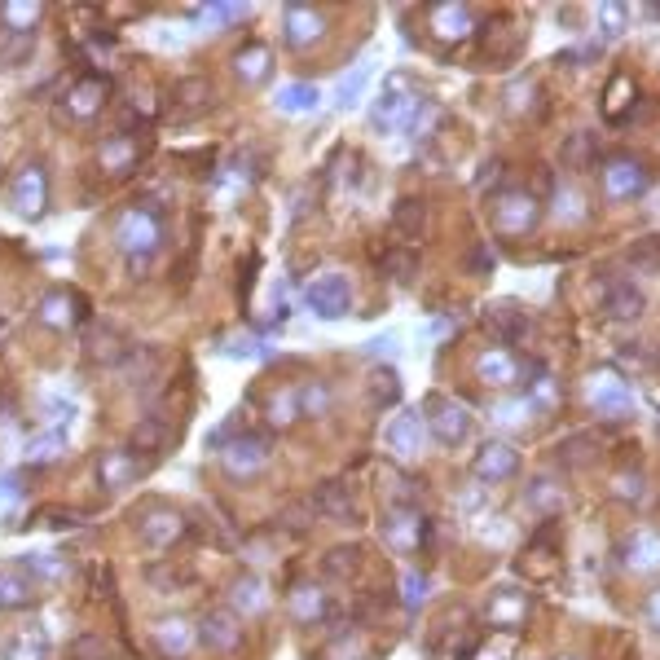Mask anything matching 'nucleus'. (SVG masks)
<instances>
[{
  "mask_svg": "<svg viewBox=\"0 0 660 660\" xmlns=\"http://www.w3.org/2000/svg\"><path fill=\"white\" fill-rule=\"evenodd\" d=\"M423 423H427V436H436L445 449H458L462 440L471 436L476 418H471V410L462 401L436 392V396H427V405H423Z\"/></svg>",
  "mask_w": 660,
  "mask_h": 660,
  "instance_id": "nucleus-3",
  "label": "nucleus"
},
{
  "mask_svg": "<svg viewBox=\"0 0 660 660\" xmlns=\"http://www.w3.org/2000/svg\"><path fill=\"white\" fill-rule=\"evenodd\" d=\"M630 264H643V269H660V238H643L630 247Z\"/></svg>",
  "mask_w": 660,
  "mask_h": 660,
  "instance_id": "nucleus-47",
  "label": "nucleus"
},
{
  "mask_svg": "<svg viewBox=\"0 0 660 660\" xmlns=\"http://www.w3.org/2000/svg\"><path fill=\"white\" fill-rule=\"evenodd\" d=\"M190 643H194V638H190V625H185V621H176V616H172V621L159 625V647L168 656H185V652H190Z\"/></svg>",
  "mask_w": 660,
  "mask_h": 660,
  "instance_id": "nucleus-33",
  "label": "nucleus"
},
{
  "mask_svg": "<svg viewBox=\"0 0 660 660\" xmlns=\"http://www.w3.org/2000/svg\"><path fill=\"white\" fill-rule=\"evenodd\" d=\"M621 559H625V568H634V572L660 568V533H652V528L630 533V542L621 546Z\"/></svg>",
  "mask_w": 660,
  "mask_h": 660,
  "instance_id": "nucleus-17",
  "label": "nucleus"
},
{
  "mask_svg": "<svg viewBox=\"0 0 660 660\" xmlns=\"http://www.w3.org/2000/svg\"><path fill=\"white\" fill-rule=\"evenodd\" d=\"M586 405L594 414H630V405H634V392H630V383L621 379L612 366H599V370H590L586 374Z\"/></svg>",
  "mask_w": 660,
  "mask_h": 660,
  "instance_id": "nucleus-4",
  "label": "nucleus"
},
{
  "mask_svg": "<svg viewBox=\"0 0 660 660\" xmlns=\"http://www.w3.org/2000/svg\"><path fill=\"white\" fill-rule=\"evenodd\" d=\"M370 75H374L370 66H357V71H352L348 80L339 84V106H344V110H348V106H357V97H361V88L370 84Z\"/></svg>",
  "mask_w": 660,
  "mask_h": 660,
  "instance_id": "nucleus-43",
  "label": "nucleus"
},
{
  "mask_svg": "<svg viewBox=\"0 0 660 660\" xmlns=\"http://www.w3.org/2000/svg\"><path fill=\"white\" fill-rule=\"evenodd\" d=\"M484 322H489V330L502 339V348H511L515 339L528 335V317L515 304H489L484 308Z\"/></svg>",
  "mask_w": 660,
  "mask_h": 660,
  "instance_id": "nucleus-18",
  "label": "nucleus"
},
{
  "mask_svg": "<svg viewBox=\"0 0 660 660\" xmlns=\"http://www.w3.org/2000/svg\"><path fill=\"white\" fill-rule=\"evenodd\" d=\"M31 599V586L14 572H0V608H22Z\"/></svg>",
  "mask_w": 660,
  "mask_h": 660,
  "instance_id": "nucleus-36",
  "label": "nucleus"
},
{
  "mask_svg": "<svg viewBox=\"0 0 660 660\" xmlns=\"http://www.w3.org/2000/svg\"><path fill=\"white\" fill-rule=\"evenodd\" d=\"M520 471V449L511 440H484L476 454V480L484 484H502Z\"/></svg>",
  "mask_w": 660,
  "mask_h": 660,
  "instance_id": "nucleus-10",
  "label": "nucleus"
},
{
  "mask_svg": "<svg viewBox=\"0 0 660 660\" xmlns=\"http://www.w3.org/2000/svg\"><path fill=\"white\" fill-rule=\"evenodd\" d=\"M220 462H225L229 476H242V480H247V476H260V471L273 462V445H269V436L242 432L238 440H229V445H225Z\"/></svg>",
  "mask_w": 660,
  "mask_h": 660,
  "instance_id": "nucleus-7",
  "label": "nucleus"
},
{
  "mask_svg": "<svg viewBox=\"0 0 660 660\" xmlns=\"http://www.w3.org/2000/svg\"><path fill=\"white\" fill-rule=\"evenodd\" d=\"M137 458H132V454H106L102 458V484H106V489H119V484H128L132 476H137Z\"/></svg>",
  "mask_w": 660,
  "mask_h": 660,
  "instance_id": "nucleus-32",
  "label": "nucleus"
},
{
  "mask_svg": "<svg viewBox=\"0 0 660 660\" xmlns=\"http://www.w3.org/2000/svg\"><path fill=\"white\" fill-rule=\"evenodd\" d=\"M647 185H652V176H647V168L634 159V154H612V159L603 163V194H608L612 203L647 194Z\"/></svg>",
  "mask_w": 660,
  "mask_h": 660,
  "instance_id": "nucleus-6",
  "label": "nucleus"
},
{
  "mask_svg": "<svg viewBox=\"0 0 660 660\" xmlns=\"http://www.w3.org/2000/svg\"><path fill=\"white\" fill-rule=\"evenodd\" d=\"M66 440H71V427H62V423H49L40 436H31L27 440V462H44V458H53V454H62L66 449Z\"/></svg>",
  "mask_w": 660,
  "mask_h": 660,
  "instance_id": "nucleus-26",
  "label": "nucleus"
},
{
  "mask_svg": "<svg viewBox=\"0 0 660 660\" xmlns=\"http://www.w3.org/2000/svg\"><path fill=\"white\" fill-rule=\"evenodd\" d=\"M18 493H22V489H18V480H14V476H0V506H5V511L18 502Z\"/></svg>",
  "mask_w": 660,
  "mask_h": 660,
  "instance_id": "nucleus-54",
  "label": "nucleus"
},
{
  "mask_svg": "<svg viewBox=\"0 0 660 660\" xmlns=\"http://www.w3.org/2000/svg\"><path fill=\"white\" fill-rule=\"evenodd\" d=\"M625 22H630V9L616 5V0H603V5H599V27H603V36L616 40V36L625 31Z\"/></svg>",
  "mask_w": 660,
  "mask_h": 660,
  "instance_id": "nucleus-37",
  "label": "nucleus"
},
{
  "mask_svg": "<svg viewBox=\"0 0 660 660\" xmlns=\"http://www.w3.org/2000/svg\"><path fill=\"white\" fill-rule=\"evenodd\" d=\"M273 102H278L282 115H308V110H317V102H322V93H317V84L300 80V84H282Z\"/></svg>",
  "mask_w": 660,
  "mask_h": 660,
  "instance_id": "nucleus-24",
  "label": "nucleus"
},
{
  "mask_svg": "<svg viewBox=\"0 0 660 660\" xmlns=\"http://www.w3.org/2000/svg\"><path fill=\"white\" fill-rule=\"evenodd\" d=\"M71 300H66V295H49V300H44L40 304V317H44V322H49V326H71Z\"/></svg>",
  "mask_w": 660,
  "mask_h": 660,
  "instance_id": "nucleus-44",
  "label": "nucleus"
},
{
  "mask_svg": "<svg viewBox=\"0 0 660 660\" xmlns=\"http://www.w3.org/2000/svg\"><path fill=\"white\" fill-rule=\"evenodd\" d=\"M357 559H361V550H357V546H348V550H330V555H326V568H330V572H348L352 564H357Z\"/></svg>",
  "mask_w": 660,
  "mask_h": 660,
  "instance_id": "nucleus-52",
  "label": "nucleus"
},
{
  "mask_svg": "<svg viewBox=\"0 0 660 660\" xmlns=\"http://www.w3.org/2000/svg\"><path fill=\"white\" fill-rule=\"evenodd\" d=\"M31 564L40 568V577H62V572H66L58 559H49V555H31Z\"/></svg>",
  "mask_w": 660,
  "mask_h": 660,
  "instance_id": "nucleus-56",
  "label": "nucleus"
},
{
  "mask_svg": "<svg viewBox=\"0 0 660 660\" xmlns=\"http://www.w3.org/2000/svg\"><path fill=\"white\" fill-rule=\"evenodd\" d=\"M141 537H146L150 546H172L176 537H181V515L168 511V506H159V511H150V515H141Z\"/></svg>",
  "mask_w": 660,
  "mask_h": 660,
  "instance_id": "nucleus-19",
  "label": "nucleus"
},
{
  "mask_svg": "<svg viewBox=\"0 0 660 660\" xmlns=\"http://www.w3.org/2000/svg\"><path fill=\"white\" fill-rule=\"evenodd\" d=\"M313 506H317L322 515H330V520H352V524H357V511H352V502H348V484H344V480L317 484Z\"/></svg>",
  "mask_w": 660,
  "mask_h": 660,
  "instance_id": "nucleus-20",
  "label": "nucleus"
},
{
  "mask_svg": "<svg viewBox=\"0 0 660 660\" xmlns=\"http://www.w3.org/2000/svg\"><path fill=\"white\" fill-rule=\"evenodd\" d=\"M528 616V594L524 590H515V586H506V590H493L489 594V603H484V621L489 625H498V630H515Z\"/></svg>",
  "mask_w": 660,
  "mask_h": 660,
  "instance_id": "nucleus-16",
  "label": "nucleus"
},
{
  "mask_svg": "<svg viewBox=\"0 0 660 660\" xmlns=\"http://www.w3.org/2000/svg\"><path fill=\"white\" fill-rule=\"evenodd\" d=\"M643 308H647L643 286L630 282V278H616L608 291H603L599 313L608 317V322H638V317H643Z\"/></svg>",
  "mask_w": 660,
  "mask_h": 660,
  "instance_id": "nucleus-11",
  "label": "nucleus"
},
{
  "mask_svg": "<svg viewBox=\"0 0 660 660\" xmlns=\"http://www.w3.org/2000/svg\"><path fill=\"white\" fill-rule=\"evenodd\" d=\"M647 621H652L656 630H660V590L652 594V599H647Z\"/></svg>",
  "mask_w": 660,
  "mask_h": 660,
  "instance_id": "nucleus-57",
  "label": "nucleus"
},
{
  "mask_svg": "<svg viewBox=\"0 0 660 660\" xmlns=\"http://www.w3.org/2000/svg\"><path fill=\"white\" fill-rule=\"evenodd\" d=\"M383 440H388V449L396 458L414 462L418 454H423L427 445V423H423V410H396V418L388 423V432H383Z\"/></svg>",
  "mask_w": 660,
  "mask_h": 660,
  "instance_id": "nucleus-9",
  "label": "nucleus"
},
{
  "mask_svg": "<svg viewBox=\"0 0 660 660\" xmlns=\"http://www.w3.org/2000/svg\"><path fill=\"white\" fill-rule=\"evenodd\" d=\"M304 304H308V313H317L322 322H335V317H344L352 308V282L344 273H322V278H313L304 286Z\"/></svg>",
  "mask_w": 660,
  "mask_h": 660,
  "instance_id": "nucleus-5",
  "label": "nucleus"
},
{
  "mask_svg": "<svg viewBox=\"0 0 660 660\" xmlns=\"http://www.w3.org/2000/svg\"><path fill=\"white\" fill-rule=\"evenodd\" d=\"M590 159L594 154H586V137H568V146H564V163L568 168H590Z\"/></svg>",
  "mask_w": 660,
  "mask_h": 660,
  "instance_id": "nucleus-49",
  "label": "nucleus"
},
{
  "mask_svg": "<svg viewBox=\"0 0 660 660\" xmlns=\"http://www.w3.org/2000/svg\"><path fill=\"white\" fill-rule=\"evenodd\" d=\"M616 493H630V502H638V493H643V476L638 471H630V480H616Z\"/></svg>",
  "mask_w": 660,
  "mask_h": 660,
  "instance_id": "nucleus-55",
  "label": "nucleus"
},
{
  "mask_svg": "<svg viewBox=\"0 0 660 660\" xmlns=\"http://www.w3.org/2000/svg\"><path fill=\"white\" fill-rule=\"evenodd\" d=\"M198 643L203 647H212V652H234L238 647V638H242V625H238V616L234 612H225V608H212L198 621Z\"/></svg>",
  "mask_w": 660,
  "mask_h": 660,
  "instance_id": "nucleus-15",
  "label": "nucleus"
},
{
  "mask_svg": "<svg viewBox=\"0 0 660 660\" xmlns=\"http://www.w3.org/2000/svg\"><path fill=\"white\" fill-rule=\"evenodd\" d=\"M295 392H300V414H326L330 410L326 383H308V388H295Z\"/></svg>",
  "mask_w": 660,
  "mask_h": 660,
  "instance_id": "nucleus-42",
  "label": "nucleus"
},
{
  "mask_svg": "<svg viewBox=\"0 0 660 660\" xmlns=\"http://www.w3.org/2000/svg\"><path fill=\"white\" fill-rule=\"evenodd\" d=\"M550 207H555V216L564 220V225H577V220L586 216V203H581V194H577V190H555Z\"/></svg>",
  "mask_w": 660,
  "mask_h": 660,
  "instance_id": "nucleus-35",
  "label": "nucleus"
},
{
  "mask_svg": "<svg viewBox=\"0 0 660 660\" xmlns=\"http://www.w3.org/2000/svg\"><path fill=\"white\" fill-rule=\"evenodd\" d=\"M295 414H300V392L286 388V392H278V396L269 401V418H273V427H286Z\"/></svg>",
  "mask_w": 660,
  "mask_h": 660,
  "instance_id": "nucleus-41",
  "label": "nucleus"
},
{
  "mask_svg": "<svg viewBox=\"0 0 660 660\" xmlns=\"http://www.w3.org/2000/svg\"><path fill=\"white\" fill-rule=\"evenodd\" d=\"M396 229H401L405 238L427 234V203L423 198H401V203H396Z\"/></svg>",
  "mask_w": 660,
  "mask_h": 660,
  "instance_id": "nucleus-29",
  "label": "nucleus"
},
{
  "mask_svg": "<svg viewBox=\"0 0 660 660\" xmlns=\"http://www.w3.org/2000/svg\"><path fill=\"white\" fill-rule=\"evenodd\" d=\"M432 31L440 40H462L471 31V9L467 5H432Z\"/></svg>",
  "mask_w": 660,
  "mask_h": 660,
  "instance_id": "nucleus-23",
  "label": "nucleus"
},
{
  "mask_svg": "<svg viewBox=\"0 0 660 660\" xmlns=\"http://www.w3.org/2000/svg\"><path fill=\"white\" fill-rule=\"evenodd\" d=\"M370 396H374V405H396V396H401V383H396V374L383 366V370H374V379H370Z\"/></svg>",
  "mask_w": 660,
  "mask_h": 660,
  "instance_id": "nucleus-39",
  "label": "nucleus"
},
{
  "mask_svg": "<svg viewBox=\"0 0 660 660\" xmlns=\"http://www.w3.org/2000/svg\"><path fill=\"white\" fill-rule=\"evenodd\" d=\"M234 603H238V612H260V608H264V586H260V577H242L238 586H234Z\"/></svg>",
  "mask_w": 660,
  "mask_h": 660,
  "instance_id": "nucleus-38",
  "label": "nucleus"
},
{
  "mask_svg": "<svg viewBox=\"0 0 660 660\" xmlns=\"http://www.w3.org/2000/svg\"><path fill=\"white\" fill-rule=\"evenodd\" d=\"M555 458L564 462V467H590V462L599 458V440L586 436V432L568 436V440H559V445H555Z\"/></svg>",
  "mask_w": 660,
  "mask_h": 660,
  "instance_id": "nucleus-27",
  "label": "nucleus"
},
{
  "mask_svg": "<svg viewBox=\"0 0 660 660\" xmlns=\"http://www.w3.org/2000/svg\"><path fill=\"white\" fill-rule=\"evenodd\" d=\"M234 71H238L247 84H260L264 75L273 71V49H269V44H260V40L247 44V49H238V53H234Z\"/></svg>",
  "mask_w": 660,
  "mask_h": 660,
  "instance_id": "nucleus-21",
  "label": "nucleus"
},
{
  "mask_svg": "<svg viewBox=\"0 0 660 660\" xmlns=\"http://www.w3.org/2000/svg\"><path fill=\"white\" fill-rule=\"evenodd\" d=\"M401 594H405V603H410V608H418V603L427 599V577L418 568H405L401 572Z\"/></svg>",
  "mask_w": 660,
  "mask_h": 660,
  "instance_id": "nucleus-46",
  "label": "nucleus"
},
{
  "mask_svg": "<svg viewBox=\"0 0 660 660\" xmlns=\"http://www.w3.org/2000/svg\"><path fill=\"white\" fill-rule=\"evenodd\" d=\"M159 242H163V234H159V220H154L150 212H141V207H128L124 216H119V225H115V247L128 256V264L132 269H146V264L159 256Z\"/></svg>",
  "mask_w": 660,
  "mask_h": 660,
  "instance_id": "nucleus-2",
  "label": "nucleus"
},
{
  "mask_svg": "<svg viewBox=\"0 0 660 660\" xmlns=\"http://www.w3.org/2000/svg\"><path fill=\"white\" fill-rule=\"evenodd\" d=\"M432 119H436V106L414 93L410 75L392 71L379 84V97H374V110H370V124L379 132H418L432 124Z\"/></svg>",
  "mask_w": 660,
  "mask_h": 660,
  "instance_id": "nucleus-1",
  "label": "nucleus"
},
{
  "mask_svg": "<svg viewBox=\"0 0 660 660\" xmlns=\"http://www.w3.org/2000/svg\"><path fill=\"white\" fill-rule=\"evenodd\" d=\"M418 273V251L414 247H396L383 256V278H388L392 286H410Z\"/></svg>",
  "mask_w": 660,
  "mask_h": 660,
  "instance_id": "nucleus-28",
  "label": "nucleus"
},
{
  "mask_svg": "<svg viewBox=\"0 0 660 660\" xmlns=\"http://www.w3.org/2000/svg\"><path fill=\"white\" fill-rule=\"evenodd\" d=\"M524 498L537 515H555L559 506H564V489L555 484V476H533L528 480V489H524Z\"/></svg>",
  "mask_w": 660,
  "mask_h": 660,
  "instance_id": "nucleus-25",
  "label": "nucleus"
},
{
  "mask_svg": "<svg viewBox=\"0 0 660 660\" xmlns=\"http://www.w3.org/2000/svg\"><path fill=\"white\" fill-rule=\"evenodd\" d=\"M476 370H480V379L489 383V388H515V383L524 379V366H520V357H515L511 348H484L480 357H476Z\"/></svg>",
  "mask_w": 660,
  "mask_h": 660,
  "instance_id": "nucleus-13",
  "label": "nucleus"
},
{
  "mask_svg": "<svg viewBox=\"0 0 660 660\" xmlns=\"http://www.w3.org/2000/svg\"><path fill=\"white\" fill-rule=\"evenodd\" d=\"M559 660H577V656H559Z\"/></svg>",
  "mask_w": 660,
  "mask_h": 660,
  "instance_id": "nucleus-58",
  "label": "nucleus"
},
{
  "mask_svg": "<svg viewBox=\"0 0 660 660\" xmlns=\"http://www.w3.org/2000/svg\"><path fill=\"white\" fill-rule=\"evenodd\" d=\"M97 106H102V88H97V84H80L71 97H66V110H71V115H80V119L93 115Z\"/></svg>",
  "mask_w": 660,
  "mask_h": 660,
  "instance_id": "nucleus-40",
  "label": "nucleus"
},
{
  "mask_svg": "<svg viewBox=\"0 0 660 660\" xmlns=\"http://www.w3.org/2000/svg\"><path fill=\"white\" fill-rule=\"evenodd\" d=\"M14 207L22 216H40L44 212V172L40 168H27L14 181Z\"/></svg>",
  "mask_w": 660,
  "mask_h": 660,
  "instance_id": "nucleus-22",
  "label": "nucleus"
},
{
  "mask_svg": "<svg viewBox=\"0 0 660 660\" xmlns=\"http://www.w3.org/2000/svg\"><path fill=\"white\" fill-rule=\"evenodd\" d=\"M630 93H634V84H630V80H612L608 97H603V110H608V115H621V110H616V106H621V97H625V102H630Z\"/></svg>",
  "mask_w": 660,
  "mask_h": 660,
  "instance_id": "nucleus-50",
  "label": "nucleus"
},
{
  "mask_svg": "<svg viewBox=\"0 0 660 660\" xmlns=\"http://www.w3.org/2000/svg\"><path fill=\"white\" fill-rule=\"evenodd\" d=\"M282 36L291 49H304V44H317L326 36V18L308 5H286L282 9Z\"/></svg>",
  "mask_w": 660,
  "mask_h": 660,
  "instance_id": "nucleus-14",
  "label": "nucleus"
},
{
  "mask_svg": "<svg viewBox=\"0 0 660 660\" xmlns=\"http://www.w3.org/2000/svg\"><path fill=\"white\" fill-rule=\"evenodd\" d=\"M128 159H132V141H124V137L106 141V150H102V163H106V168H124Z\"/></svg>",
  "mask_w": 660,
  "mask_h": 660,
  "instance_id": "nucleus-48",
  "label": "nucleus"
},
{
  "mask_svg": "<svg viewBox=\"0 0 660 660\" xmlns=\"http://www.w3.org/2000/svg\"><path fill=\"white\" fill-rule=\"evenodd\" d=\"M383 537H388L396 550H418L427 542V524L414 506H388V511H383Z\"/></svg>",
  "mask_w": 660,
  "mask_h": 660,
  "instance_id": "nucleus-12",
  "label": "nucleus"
},
{
  "mask_svg": "<svg viewBox=\"0 0 660 660\" xmlns=\"http://www.w3.org/2000/svg\"><path fill=\"white\" fill-rule=\"evenodd\" d=\"M0 18H5L9 31H31L40 18V5H27V0H9L5 9H0Z\"/></svg>",
  "mask_w": 660,
  "mask_h": 660,
  "instance_id": "nucleus-34",
  "label": "nucleus"
},
{
  "mask_svg": "<svg viewBox=\"0 0 660 660\" xmlns=\"http://www.w3.org/2000/svg\"><path fill=\"white\" fill-rule=\"evenodd\" d=\"M9 660H44V647H40V638L27 647V634H22V643L18 647H9Z\"/></svg>",
  "mask_w": 660,
  "mask_h": 660,
  "instance_id": "nucleus-53",
  "label": "nucleus"
},
{
  "mask_svg": "<svg viewBox=\"0 0 660 660\" xmlns=\"http://www.w3.org/2000/svg\"><path fill=\"white\" fill-rule=\"evenodd\" d=\"M225 352H234V357H264V344L260 339H251V335H238V339H229Z\"/></svg>",
  "mask_w": 660,
  "mask_h": 660,
  "instance_id": "nucleus-51",
  "label": "nucleus"
},
{
  "mask_svg": "<svg viewBox=\"0 0 660 660\" xmlns=\"http://www.w3.org/2000/svg\"><path fill=\"white\" fill-rule=\"evenodd\" d=\"M247 14V5H229V0H216V5H203L198 9V22H234V18H242Z\"/></svg>",
  "mask_w": 660,
  "mask_h": 660,
  "instance_id": "nucleus-45",
  "label": "nucleus"
},
{
  "mask_svg": "<svg viewBox=\"0 0 660 660\" xmlns=\"http://www.w3.org/2000/svg\"><path fill=\"white\" fill-rule=\"evenodd\" d=\"M36 53V40H31V31H0V62L5 66H22Z\"/></svg>",
  "mask_w": 660,
  "mask_h": 660,
  "instance_id": "nucleus-30",
  "label": "nucleus"
},
{
  "mask_svg": "<svg viewBox=\"0 0 660 660\" xmlns=\"http://www.w3.org/2000/svg\"><path fill=\"white\" fill-rule=\"evenodd\" d=\"M291 612L300 616V621H322L326 616V594L317 586H300L291 594Z\"/></svg>",
  "mask_w": 660,
  "mask_h": 660,
  "instance_id": "nucleus-31",
  "label": "nucleus"
},
{
  "mask_svg": "<svg viewBox=\"0 0 660 660\" xmlns=\"http://www.w3.org/2000/svg\"><path fill=\"white\" fill-rule=\"evenodd\" d=\"M537 216H542V203H537L533 194H520V190H511V194H502L498 203H493V225L502 229L506 238H515V234H533V225H537Z\"/></svg>",
  "mask_w": 660,
  "mask_h": 660,
  "instance_id": "nucleus-8",
  "label": "nucleus"
}]
</instances>
